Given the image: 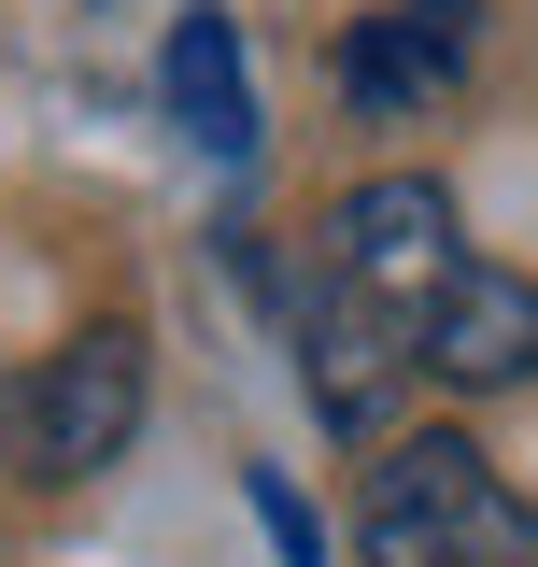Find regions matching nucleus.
Masks as SVG:
<instances>
[{
	"label": "nucleus",
	"mask_w": 538,
	"mask_h": 567,
	"mask_svg": "<svg viewBox=\"0 0 538 567\" xmlns=\"http://www.w3.org/2000/svg\"><path fill=\"white\" fill-rule=\"evenodd\" d=\"M354 554L369 567H538V496L482 440L425 425V440H383V468L354 496Z\"/></svg>",
	"instance_id": "nucleus-1"
},
{
	"label": "nucleus",
	"mask_w": 538,
	"mask_h": 567,
	"mask_svg": "<svg viewBox=\"0 0 538 567\" xmlns=\"http://www.w3.org/2000/svg\"><path fill=\"white\" fill-rule=\"evenodd\" d=\"M411 354H425V383H454V398H510V383L538 369V284L496 270V256H468Z\"/></svg>",
	"instance_id": "nucleus-4"
},
{
	"label": "nucleus",
	"mask_w": 538,
	"mask_h": 567,
	"mask_svg": "<svg viewBox=\"0 0 538 567\" xmlns=\"http://www.w3.org/2000/svg\"><path fill=\"white\" fill-rule=\"evenodd\" d=\"M156 85H170V128L199 156H256V71H241V29L227 14H185L170 58H156Z\"/></svg>",
	"instance_id": "nucleus-7"
},
{
	"label": "nucleus",
	"mask_w": 538,
	"mask_h": 567,
	"mask_svg": "<svg viewBox=\"0 0 538 567\" xmlns=\"http://www.w3.org/2000/svg\"><path fill=\"white\" fill-rule=\"evenodd\" d=\"M298 354H312V412H327L340 440H383V412H397V383H425V369H411V354L383 341L369 312H340L327 284L298 298Z\"/></svg>",
	"instance_id": "nucleus-5"
},
{
	"label": "nucleus",
	"mask_w": 538,
	"mask_h": 567,
	"mask_svg": "<svg viewBox=\"0 0 538 567\" xmlns=\"http://www.w3.org/2000/svg\"><path fill=\"white\" fill-rule=\"evenodd\" d=\"M128 440H142V341L128 327H85V341L29 354L0 383V454L29 483H100Z\"/></svg>",
	"instance_id": "nucleus-3"
},
{
	"label": "nucleus",
	"mask_w": 538,
	"mask_h": 567,
	"mask_svg": "<svg viewBox=\"0 0 538 567\" xmlns=\"http://www.w3.org/2000/svg\"><path fill=\"white\" fill-rule=\"evenodd\" d=\"M454 71H468V29L425 14V0H397V14H369L340 43V100L354 114H425V100H454Z\"/></svg>",
	"instance_id": "nucleus-6"
},
{
	"label": "nucleus",
	"mask_w": 538,
	"mask_h": 567,
	"mask_svg": "<svg viewBox=\"0 0 538 567\" xmlns=\"http://www.w3.org/2000/svg\"><path fill=\"white\" fill-rule=\"evenodd\" d=\"M256 525H269V539H283V567H327V525H312L298 496L269 483V468H256Z\"/></svg>",
	"instance_id": "nucleus-8"
},
{
	"label": "nucleus",
	"mask_w": 538,
	"mask_h": 567,
	"mask_svg": "<svg viewBox=\"0 0 538 567\" xmlns=\"http://www.w3.org/2000/svg\"><path fill=\"white\" fill-rule=\"evenodd\" d=\"M454 270H468V213H454V185H425V171H383V185H354V199L327 213V241H312V284H327L340 312H369L383 341H425V312L454 298ZM425 369V354H411Z\"/></svg>",
	"instance_id": "nucleus-2"
}]
</instances>
